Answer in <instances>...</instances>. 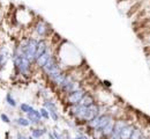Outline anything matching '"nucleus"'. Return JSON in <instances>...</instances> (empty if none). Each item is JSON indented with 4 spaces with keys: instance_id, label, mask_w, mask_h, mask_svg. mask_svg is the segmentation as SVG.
Returning a JSON list of instances; mask_svg holds the SVG:
<instances>
[{
    "instance_id": "21",
    "label": "nucleus",
    "mask_w": 150,
    "mask_h": 139,
    "mask_svg": "<svg viewBox=\"0 0 150 139\" xmlns=\"http://www.w3.org/2000/svg\"><path fill=\"white\" fill-rule=\"evenodd\" d=\"M27 137H28V139H35L34 137H31V136H27Z\"/></svg>"
},
{
    "instance_id": "1",
    "label": "nucleus",
    "mask_w": 150,
    "mask_h": 139,
    "mask_svg": "<svg viewBox=\"0 0 150 139\" xmlns=\"http://www.w3.org/2000/svg\"><path fill=\"white\" fill-rule=\"evenodd\" d=\"M12 58H13V64H14V68L16 71V74L19 76H29L31 73V67H33V63L30 60H28L21 52L16 46H14L13 51H12Z\"/></svg>"
},
{
    "instance_id": "20",
    "label": "nucleus",
    "mask_w": 150,
    "mask_h": 139,
    "mask_svg": "<svg viewBox=\"0 0 150 139\" xmlns=\"http://www.w3.org/2000/svg\"><path fill=\"white\" fill-rule=\"evenodd\" d=\"M103 83H105V86H108V87H110V86H111V83H110V81H108V80H105V81H103Z\"/></svg>"
},
{
    "instance_id": "2",
    "label": "nucleus",
    "mask_w": 150,
    "mask_h": 139,
    "mask_svg": "<svg viewBox=\"0 0 150 139\" xmlns=\"http://www.w3.org/2000/svg\"><path fill=\"white\" fill-rule=\"evenodd\" d=\"M86 93H87V92H86L83 88H80V89H77V91H74V92H72V93L66 94L65 101H66V103L69 104V105L77 104V103L81 101V99L84 96Z\"/></svg>"
},
{
    "instance_id": "11",
    "label": "nucleus",
    "mask_w": 150,
    "mask_h": 139,
    "mask_svg": "<svg viewBox=\"0 0 150 139\" xmlns=\"http://www.w3.org/2000/svg\"><path fill=\"white\" fill-rule=\"evenodd\" d=\"M13 123L15 124V126L18 128H29L30 126V123H29V120L25 118V117H22V116H20L18 118H15L13 120Z\"/></svg>"
},
{
    "instance_id": "4",
    "label": "nucleus",
    "mask_w": 150,
    "mask_h": 139,
    "mask_svg": "<svg viewBox=\"0 0 150 139\" xmlns=\"http://www.w3.org/2000/svg\"><path fill=\"white\" fill-rule=\"evenodd\" d=\"M53 56H54V55H53V52L51 51V49H50V48H47L45 52H43V53L38 57L37 59L34 60V64H35L37 67L42 68V67H43V66L49 61V59H50V58H52Z\"/></svg>"
},
{
    "instance_id": "8",
    "label": "nucleus",
    "mask_w": 150,
    "mask_h": 139,
    "mask_svg": "<svg viewBox=\"0 0 150 139\" xmlns=\"http://www.w3.org/2000/svg\"><path fill=\"white\" fill-rule=\"evenodd\" d=\"M96 103V101H95V98L94 95H91V94H89V93H86L84 94V96L81 99V101L79 102V104L80 105H82V107H86V108H88V107H90V105H93Z\"/></svg>"
},
{
    "instance_id": "19",
    "label": "nucleus",
    "mask_w": 150,
    "mask_h": 139,
    "mask_svg": "<svg viewBox=\"0 0 150 139\" xmlns=\"http://www.w3.org/2000/svg\"><path fill=\"white\" fill-rule=\"evenodd\" d=\"M15 139H28V137H27L25 135L21 133V132H16V135H15Z\"/></svg>"
},
{
    "instance_id": "3",
    "label": "nucleus",
    "mask_w": 150,
    "mask_h": 139,
    "mask_svg": "<svg viewBox=\"0 0 150 139\" xmlns=\"http://www.w3.org/2000/svg\"><path fill=\"white\" fill-rule=\"evenodd\" d=\"M49 30H50V27L44 20H38L36 22V24L34 26V31L39 40L45 38L49 34Z\"/></svg>"
},
{
    "instance_id": "18",
    "label": "nucleus",
    "mask_w": 150,
    "mask_h": 139,
    "mask_svg": "<svg viewBox=\"0 0 150 139\" xmlns=\"http://www.w3.org/2000/svg\"><path fill=\"white\" fill-rule=\"evenodd\" d=\"M0 119H1L4 123H6V124H11V118H9L8 115H6V114H0Z\"/></svg>"
},
{
    "instance_id": "22",
    "label": "nucleus",
    "mask_w": 150,
    "mask_h": 139,
    "mask_svg": "<svg viewBox=\"0 0 150 139\" xmlns=\"http://www.w3.org/2000/svg\"><path fill=\"white\" fill-rule=\"evenodd\" d=\"M141 139H149V138H148L147 136H143V137H142V138H141Z\"/></svg>"
},
{
    "instance_id": "7",
    "label": "nucleus",
    "mask_w": 150,
    "mask_h": 139,
    "mask_svg": "<svg viewBox=\"0 0 150 139\" xmlns=\"http://www.w3.org/2000/svg\"><path fill=\"white\" fill-rule=\"evenodd\" d=\"M9 56H11L9 50L6 46H0V68L6 66L7 61L9 59Z\"/></svg>"
},
{
    "instance_id": "13",
    "label": "nucleus",
    "mask_w": 150,
    "mask_h": 139,
    "mask_svg": "<svg viewBox=\"0 0 150 139\" xmlns=\"http://www.w3.org/2000/svg\"><path fill=\"white\" fill-rule=\"evenodd\" d=\"M6 102H7V104H8L9 107H12V108H15V107L18 105V102H16V100L14 99V96L12 95V93H7V94H6Z\"/></svg>"
},
{
    "instance_id": "15",
    "label": "nucleus",
    "mask_w": 150,
    "mask_h": 139,
    "mask_svg": "<svg viewBox=\"0 0 150 139\" xmlns=\"http://www.w3.org/2000/svg\"><path fill=\"white\" fill-rule=\"evenodd\" d=\"M34 107L33 105H30L29 103H25V102H23V103H21L19 105V109L21 113H23V114H28L31 109H33Z\"/></svg>"
},
{
    "instance_id": "17",
    "label": "nucleus",
    "mask_w": 150,
    "mask_h": 139,
    "mask_svg": "<svg viewBox=\"0 0 150 139\" xmlns=\"http://www.w3.org/2000/svg\"><path fill=\"white\" fill-rule=\"evenodd\" d=\"M60 133H61V138L62 139H72V136H71V133H69V131L67 129L61 130Z\"/></svg>"
},
{
    "instance_id": "6",
    "label": "nucleus",
    "mask_w": 150,
    "mask_h": 139,
    "mask_svg": "<svg viewBox=\"0 0 150 139\" xmlns=\"http://www.w3.org/2000/svg\"><path fill=\"white\" fill-rule=\"evenodd\" d=\"M49 48V43L45 38H42V40L37 41V46H36V53H35V59H37L38 57L46 51V49Z\"/></svg>"
},
{
    "instance_id": "10",
    "label": "nucleus",
    "mask_w": 150,
    "mask_h": 139,
    "mask_svg": "<svg viewBox=\"0 0 150 139\" xmlns=\"http://www.w3.org/2000/svg\"><path fill=\"white\" fill-rule=\"evenodd\" d=\"M133 129H134V125L131 123H127L120 132V139H129V136H131Z\"/></svg>"
},
{
    "instance_id": "5",
    "label": "nucleus",
    "mask_w": 150,
    "mask_h": 139,
    "mask_svg": "<svg viewBox=\"0 0 150 139\" xmlns=\"http://www.w3.org/2000/svg\"><path fill=\"white\" fill-rule=\"evenodd\" d=\"M47 128H45V126H40V125H38V126H31L30 128V136L31 137H34L35 139H40L43 136H45V135H47Z\"/></svg>"
},
{
    "instance_id": "9",
    "label": "nucleus",
    "mask_w": 150,
    "mask_h": 139,
    "mask_svg": "<svg viewBox=\"0 0 150 139\" xmlns=\"http://www.w3.org/2000/svg\"><path fill=\"white\" fill-rule=\"evenodd\" d=\"M66 77H67V73H65L64 71H61L60 73H58V74H56L54 77H52V78H50V81L54 85V86H58V87H60L61 85H62V82L65 81V79H66Z\"/></svg>"
},
{
    "instance_id": "14",
    "label": "nucleus",
    "mask_w": 150,
    "mask_h": 139,
    "mask_svg": "<svg viewBox=\"0 0 150 139\" xmlns=\"http://www.w3.org/2000/svg\"><path fill=\"white\" fill-rule=\"evenodd\" d=\"M90 136H91V139H105L104 135L102 133V131L99 129L90 130Z\"/></svg>"
},
{
    "instance_id": "12",
    "label": "nucleus",
    "mask_w": 150,
    "mask_h": 139,
    "mask_svg": "<svg viewBox=\"0 0 150 139\" xmlns=\"http://www.w3.org/2000/svg\"><path fill=\"white\" fill-rule=\"evenodd\" d=\"M143 136H144V135H143L142 129L139 128V126H135V125H134V129H133L131 136H129V139H141Z\"/></svg>"
},
{
    "instance_id": "16",
    "label": "nucleus",
    "mask_w": 150,
    "mask_h": 139,
    "mask_svg": "<svg viewBox=\"0 0 150 139\" xmlns=\"http://www.w3.org/2000/svg\"><path fill=\"white\" fill-rule=\"evenodd\" d=\"M39 114H40V117L42 119H45V120H49L50 119V115H49V111L45 109V108H40L39 109Z\"/></svg>"
}]
</instances>
